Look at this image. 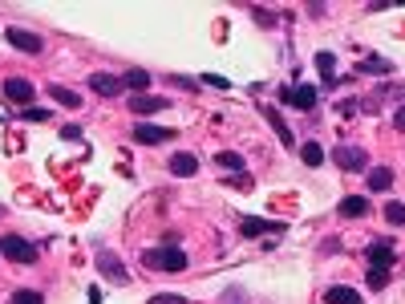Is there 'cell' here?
<instances>
[{"mask_svg":"<svg viewBox=\"0 0 405 304\" xmlns=\"http://www.w3.org/2000/svg\"><path fill=\"white\" fill-rule=\"evenodd\" d=\"M300 159H304V166H320V162H324V150H320L316 142H304V146H300Z\"/></svg>","mask_w":405,"mask_h":304,"instance_id":"obj_19","label":"cell"},{"mask_svg":"<svg viewBox=\"0 0 405 304\" xmlns=\"http://www.w3.org/2000/svg\"><path fill=\"white\" fill-rule=\"evenodd\" d=\"M215 162H219V166H227L231 175H239V171H243V159L235 154V150H223V154H215Z\"/></svg>","mask_w":405,"mask_h":304,"instance_id":"obj_21","label":"cell"},{"mask_svg":"<svg viewBox=\"0 0 405 304\" xmlns=\"http://www.w3.org/2000/svg\"><path fill=\"white\" fill-rule=\"evenodd\" d=\"M166 106H170V102H166V97H154V94H134L130 97V110L138 114V118H150V114H158V110H166Z\"/></svg>","mask_w":405,"mask_h":304,"instance_id":"obj_7","label":"cell"},{"mask_svg":"<svg viewBox=\"0 0 405 304\" xmlns=\"http://www.w3.org/2000/svg\"><path fill=\"white\" fill-rule=\"evenodd\" d=\"M365 284H369L373 292L385 288V284H389V272H373V268H369V272H365Z\"/></svg>","mask_w":405,"mask_h":304,"instance_id":"obj_26","label":"cell"},{"mask_svg":"<svg viewBox=\"0 0 405 304\" xmlns=\"http://www.w3.org/2000/svg\"><path fill=\"white\" fill-rule=\"evenodd\" d=\"M4 37H8V45L13 49H20V53H32V57H37V53H41V49H45V41H41V37H37V32H29V29H8L4 32Z\"/></svg>","mask_w":405,"mask_h":304,"instance_id":"obj_5","label":"cell"},{"mask_svg":"<svg viewBox=\"0 0 405 304\" xmlns=\"http://www.w3.org/2000/svg\"><path fill=\"white\" fill-rule=\"evenodd\" d=\"M122 85H126V90H138V94H142L146 85H150V69H126V73H122Z\"/></svg>","mask_w":405,"mask_h":304,"instance_id":"obj_17","label":"cell"},{"mask_svg":"<svg viewBox=\"0 0 405 304\" xmlns=\"http://www.w3.org/2000/svg\"><path fill=\"white\" fill-rule=\"evenodd\" d=\"M332 65H337V57H332V53H316V69H320L324 85H332Z\"/></svg>","mask_w":405,"mask_h":304,"instance_id":"obj_20","label":"cell"},{"mask_svg":"<svg viewBox=\"0 0 405 304\" xmlns=\"http://www.w3.org/2000/svg\"><path fill=\"white\" fill-rule=\"evenodd\" d=\"M170 166V175H178V178H191L194 171H199V159L194 154H175V159L166 162Z\"/></svg>","mask_w":405,"mask_h":304,"instance_id":"obj_14","label":"cell"},{"mask_svg":"<svg viewBox=\"0 0 405 304\" xmlns=\"http://www.w3.org/2000/svg\"><path fill=\"white\" fill-rule=\"evenodd\" d=\"M49 97H53V102H61L65 110H77V106H81V94L65 90V85H49Z\"/></svg>","mask_w":405,"mask_h":304,"instance_id":"obj_16","label":"cell"},{"mask_svg":"<svg viewBox=\"0 0 405 304\" xmlns=\"http://www.w3.org/2000/svg\"><path fill=\"white\" fill-rule=\"evenodd\" d=\"M356 69H361V73H389L393 65H389V61H381V57H365V61L356 65Z\"/></svg>","mask_w":405,"mask_h":304,"instance_id":"obj_25","label":"cell"},{"mask_svg":"<svg viewBox=\"0 0 405 304\" xmlns=\"http://www.w3.org/2000/svg\"><path fill=\"white\" fill-rule=\"evenodd\" d=\"M89 90L101 97H118L126 85H122V78H113V73H89Z\"/></svg>","mask_w":405,"mask_h":304,"instance_id":"obj_11","label":"cell"},{"mask_svg":"<svg viewBox=\"0 0 405 304\" xmlns=\"http://www.w3.org/2000/svg\"><path fill=\"white\" fill-rule=\"evenodd\" d=\"M142 264H146V268H154V272H182V268H187V252H182V248H175V243L146 248Z\"/></svg>","mask_w":405,"mask_h":304,"instance_id":"obj_1","label":"cell"},{"mask_svg":"<svg viewBox=\"0 0 405 304\" xmlns=\"http://www.w3.org/2000/svg\"><path fill=\"white\" fill-rule=\"evenodd\" d=\"M332 159H337L340 171H365V166H369V154H365L361 146H337Z\"/></svg>","mask_w":405,"mask_h":304,"instance_id":"obj_4","label":"cell"},{"mask_svg":"<svg viewBox=\"0 0 405 304\" xmlns=\"http://www.w3.org/2000/svg\"><path fill=\"white\" fill-rule=\"evenodd\" d=\"M8 304H45V296L37 288H20V292H13V300Z\"/></svg>","mask_w":405,"mask_h":304,"instance_id":"obj_24","label":"cell"},{"mask_svg":"<svg viewBox=\"0 0 405 304\" xmlns=\"http://www.w3.org/2000/svg\"><path fill=\"white\" fill-rule=\"evenodd\" d=\"M324 300L328 304H365V296L356 288H349V284H332V288L324 292Z\"/></svg>","mask_w":405,"mask_h":304,"instance_id":"obj_13","label":"cell"},{"mask_svg":"<svg viewBox=\"0 0 405 304\" xmlns=\"http://www.w3.org/2000/svg\"><path fill=\"white\" fill-rule=\"evenodd\" d=\"M32 94H37V90H32V81H25V78H8V81H4V97L16 102V106H25V110H29Z\"/></svg>","mask_w":405,"mask_h":304,"instance_id":"obj_8","label":"cell"},{"mask_svg":"<svg viewBox=\"0 0 405 304\" xmlns=\"http://www.w3.org/2000/svg\"><path fill=\"white\" fill-rule=\"evenodd\" d=\"M393 187V171L389 166H373L369 171V191H389Z\"/></svg>","mask_w":405,"mask_h":304,"instance_id":"obj_18","label":"cell"},{"mask_svg":"<svg viewBox=\"0 0 405 304\" xmlns=\"http://www.w3.org/2000/svg\"><path fill=\"white\" fill-rule=\"evenodd\" d=\"M20 118H25V122H45L49 110H37V106H29V110H20Z\"/></svg>","mask_w":405,"mask_h":304,"instance_id":"obj_27","label":"cell"},{"mask_svg":"<svg viewBox=\"0 0 405 304\" xmlns=\"http://www.w3.org/2000/svg\"><path fill=\"white\" fill-rule=\"evenodd\" d=\"M393 126H397V130H405V106H401L397 114H393Z\"/></svg>","mask_w":405,"mask_h":304,"instance_id":"obj_30","label":"cell"},{"mask_svg":"<svg viewBox=\"0 0 405 304\" xmlns=\"http://www.w3.org/2000/svg\"><path fill=\"white\" fill-rule=\"evenodd\" d=\"M97 272L106 276V280H118V284H126V268H122V260L110 256V252H101V256H97Z\"/></svg>","mask_w":405,"mask_h":304,"instance_id":"obj_12","label":"cell"},{"mask_svg":"<svg viewBox=\"0 0 405 304\" xmlns=\"http://www.w3.org/2000/svg\"><path fill=\"white\" fill-rule=\"evenodd\" d=\"M61 138H69V142H77V138H81V126H65V130H61Z\"/></svg>","mask_w":405,"mask_h":304,"instance_id":"obj_29","label":"cell"},{"mask_svg":"<svg viewBox=\"0 0 405 304\" xmlns=\"http://www.w3.org/2000/svg\"><path fill=\"white\" fill-rule=\"evenodd\" d=\"M365 256H369V268L373 272H389V264H393V243L389 240H377V243H369V252H365Z\"/></svg>","mask_w":405,"mask_h":304,"instance_id":"obj_6","label":"cell"},{"mask_svg":"<svg viewBox=\"0 0 405 304\" xmlns=\"http://www.w3.org/2000/svg\"><path fill=\"white\" fill-rule=\"evenodd\" d=\"M239 231L247 236V240H259V236H268V231H284V224H268V219H256V215H243L239 219Z\"/></svg>","mask_w":405,"mask_h":304,"instance_id":"obj_10","label":"cell"},{"mask_svg":"<svg viewBox=\"0 0 405 304\" xmlns=\"http://www.w3.org/2000/svg\"><path fill=\"white\" fill-rule=\"evenodd\" d=\"M227 183H231V187H243V191H247V187H251V175H231Z\"/></svg>","mask_w":405,"mask_h":304,"instance_id":"obj_28","label":"cell"},{"mask_svg":"<svg viewBox=\"0 0 405 304\" xmlns=\"http://www.w3.org/2000/svg\"><path fill=\"white\" fill-rule=\"evenodd\" d=\"M280 102H288L296 110H312V106H316V85H284V90H280Z\"/></svg>","mask_w":405,"mask_h":304,"instance_id":"obj_3","label":"cell"},{"mask_svg":"<svg viewBox=\"0 0 405 304\" xmlns=\"http://www.w3.org/2000/svg\"><path fill=\"white\" fill-rule=\"evenodd\" d=\"M0 256L13 264H37V248L20 236H0Z\"/></svg>","mask_w":405,"mask_h":304,"instance_id":"obj_2","label":"cell"},{"mask_svg":"<svg viewBox=\"0 0 405 304\" xmlns=\"http://www.w3.org/2000/svg\"><path fill=\"white\" fill-rule=\"evenodd\" d=\"M263 114H268V122L275 126V134H280V142H284V146H292V130L284 126V118H280L275 110H263Z\"/></svg>","mask_w":405,"mask_h":304,"instance_id":"obj_22","label":"cell"},{"mask_svg":"<svg viewBox=\"0 0 405 304\" xmlns=\"http://www.w3.org/2000/svg\"><path fill=\"white\" fill-rule=\"evenodd\" d=\"M340 215H344V219H361V215H369V199H356V195L340 199Z\"/></svg>","mask_w":405,"mask_h":304,"instance_id":"obj_15","label":"cell"},{"mask_svg":"<svg viewBox=\"0 0 405 304\" xmlns=\"http://www.w3.org/2000/svg\"><path fill=\"white\" fill-rule=\"evenodd\" d=\"M385 219L393 227H405V203H397V199H393V203H385Z\"/></svg>","mask_w":405,"mask_h":304,"instance_id":"obj_23","label":"cell"},{"mask_svg":"<svg viewBox=\"0 0 405 304\" xmlns=\"http://www.w3.org/2000/svg\"><path fill=\"white\" fill-rule=\"evenodd\" d=\"M175 130H162V126H154V122H138L134 126V142L138 146H158V142H166Z\"/></svg>","mask_w":405,"mask_h":304,"instance_id":"obj_9","label":"cell"}]
</instances>
